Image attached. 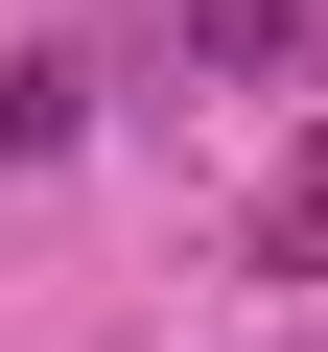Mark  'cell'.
I'll list each match as a JSON object with an SVG mask.
<instances>
[{
	"mask_svg": "<svg viewBox=\"0 0 328 352\" xmlns=\"http://www.w3.org/2000/svg\"><path fill=\"white\" fill-rule=\"evenodd\" d=\"M281 47H328V0H188V24H164L188 94H235V71H281Z\"/></svg>",
	"mask_w": 328,
	"mask_h": 352,
	"instance_id": "1",
	"label": "cell"
},
{
	"mask_svg": "<svg viewBox=\"0 0 328 352\" xmlns=\"http://www.w3.org/2000/svg\"><path fill=\"white\" fill-rule=\"evenodd\" d=\"M71 118H94V71H71V47H24V71H0V164H47Z\"/></svg>",
	"mask_w": 328,
	"mask_h": 352,
	"instance_id": "2",
	"label": "cell"
},
{
	"mask_svg": "<svg viewBox=\"0 0 328 352\" xmlns=\"http://www.w3.org/2000/svg\"><path fill=\"white\" fill-rule=\"evenodd\" d=\"M258 282H328V141L281 164V188H258Z\"/></svg>",
	"mask_w": 328,
	"mask_h": 352,
	"instance_id": "3",
	"label": "cell"
}]
</instances>
